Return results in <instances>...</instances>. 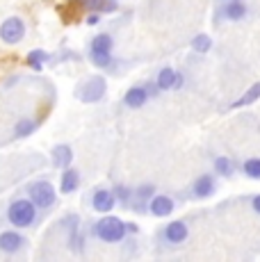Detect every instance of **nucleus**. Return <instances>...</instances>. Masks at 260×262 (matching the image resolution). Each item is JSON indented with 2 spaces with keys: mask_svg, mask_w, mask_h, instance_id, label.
<instances>
[{
  "mask_svg": "<svg viewBox=\"0 0 260 262\" xmlns=\"http://www.w3.org/2000/svg\"><path fill=\"white\" fill-rule=\"evenodd\" d=\"M156 194V185L146 183V185H139V187L133 189V194H130V203L126 210H133V212H139V214H146V203L148 199Z\"/></svg>",
  "mask_w": 260,
  "mask_h": 262,
  "instance_id": "nucleus-13",
  "label": "nucleus"
},
{
  "mask_svg": "<svg viewBox=\"0 0 260 262\" xmlns=\"http://www.w3.org/2000/svg\"><path fill=\"white\" fill-rule=\"evenodd\" d=\"M48 59H51V55H48L46 50L37 48V50H30L28 57H26V62H28V67L32 69V71H41V69L46 67Z\"/></svg>",
  "mask_w": 260,
  "mask_h": 262,
  "instance_id": "nucleus-20",
  "label": "nucleus"
},
{
  "mask_svg": "<svg viewBox=\"0 0 260 262\" xmlns=\"http://www.w3.org/2000/svg\"><path fill=\"white\" fill-rule=\"evenodd\" d=\"M148 94H146V89H144V84H135V87H130L126 94H123V105L130 110H139V107H144V105L148 103Z\"/></svg>",
  "mask_w": 260,
  "mask_h": 262,
  "instance_id": "nucleus-15",
  "label": "nucleus"
},
{
  "mask_svg": "<svg viewBox=\"0 0 260 262\" xmlns=\"http://www.w3.org/2000/svg\"><path fill=\"white\" fill-rule=\"evenodd\" d=\"M107 94V80L103 75H92L76 87V98L82 103H98Z\"/></svg>",
  "mask_w": 260,
  "mask_h": 262,
  "instance_id": "nucleus-6",
  "label": "nucleus"
},
{
  "mask_svg": "<svg viewBox=\"0 0 260 262\" xmlns=\"http://www.w3.org/2000/svg\"><path fill=\"white\" fill-rule=\"evenodd\" d=\"M144 89H146L148 98H158V96H160V94H162V92H160V89H158V84H156V82H153V80H148V82H146V84H144Z\"/></svg>",
  "mask_w": 260,
  "mask_h": 262,
  "instance_id": "nucleus-26",
  "label": "nucleus"
},
{
  "mask_svg": "<svg viewBox=\"0 0 260 262\" xmlns=\"http://www.w3.org/2000/svg\"><path fill=\"white\" fill-rule=\"evenodd\" d=\"M176 210V201L167 194H153L146 203V212L153 216H169Z\"/></svg>",
  "mask_w": 260,
  "mask_h": 262,
  "instance_id": "nucleus-14",
  "label": "nucleus"
},
{
  "mask_svg": "<svg viewBox=\"0 0 260 262\" xmlns=\"http://www.w3.org/2000/svg\"><path fill=\"white\" fill-rule=\"evenodd\" d=\"M156 239H158L160 249H178V246H183L185 242L189 239V226H187V221L176 219V221H169V224H164L162 228L158 230Z\"/></svg>",
  "mask_w": 260,
  "mask_h": 262,
  "instance_id": "nucleus-4",
  "label": "nucleus"
},
{
  "mask_svg": "<svg viewBox=\"0 0 260 262\" xmlns=\"http://www.w3.org/2000/svg\"><path fill=\"white\" fill-rule=\"evenodd\" d=\"M112 48H114V37L110 32H101L92 39L89 43V59H92L94 67L105 69V71H112L114 69V57H112Z\"/></svg>",
  "mask_w": 260,
  "mask_h": 262,
  "instance_id": "nucleus-3",
  "label": "nucleus"
},
{
  "mask_svg": "<svg viewBox=\"0 0 260 262\" xmlns=\"http://www.w3.org/2000/svg\"><path fill=\"white\" fill-rule=\"evenodd\" d=\"M260 98V82H256V84H251L249 87V92H244L242 96H240L237 100L231 105V107H244V105H251V103H256V100Z\"/></svg>",
  "mask_w": 260,
  "mask_h": 262,
  "instance_id": "nucleus-22",
  "label": "nucleus"
},
{
  "mask_svg": "<svg viewBox=\"0 0 260 262\" xmlns=\"http://www.w3.org/2000/svg\"><path fill=\"white\" fill-rule=\"evenodd\" d=\"M214 167V173L217 176H224V178H231V176L235 173V162L231 158H226V155H217L212 162Z\"/></svg>",
  "mask_w": 260,
  "mask_h": 262,
  "instance_id": "nucleus-21",
  "label": "nucleus"
},
{
  "mask_svg": "<svg viewBox=\"0 0 260 262\" xmlns=\"http://www.w3.org/2000/svg\"><path fill=\"white\" fill-rule=\"evenodd\" d=\"M214 191H217V178H214L212 173H201L199 178H194L192 185H189L187 199L203 201V199H210Z\"/></svg>",
  "mask_w": 260,
  "mask_h": 262,
  "instance_id": "nucleus-11",
  "label": "nucleus"
},
{
  "mask_svg": "<svg viewBox=\"0 0 260 262\" xmlns=\"http://www.w3.org/2000/svg\"><path fill=\"white\" fill-rule=\"evenodd\" d=\"M39 128V121L32 119V117H21L14 125V137L16 139H23V137H30L34 130Z\"/></svg>",
  "mask_w": 260,
  "mask_h": 262,
  "instance_id": "nucleus-19",
  "label": "nucleus"
},
{
  "mask_svg": "<svg viewBox=\"0 0 260 262\" xmlns=\"http://www.w3.org/2000/svg\"><path fill=\"white\" fill-rule=\"evenodd\" d=\"M98 21H101V14H96V12H92V14L87 16V23H89V25H96Z\"/></svg>",
  "mask_w": 260,
  "mask_h": 262,
  "instance_id": "nucleus-29",
  "label": "nucleus"
},
{
  "mask_svg": "<svg viewBox=\"0 0 260 262\" xmlns=\"http://www.w3.org/2000/svg\"><path fill=\"white\" fill-rule=\"evenodd\" d=\"M126 230H128V235H137L139 233L137 224H133V221H126Z\"/></svg>",
  "mask_w": 260,
  "mask_h": 262,
  "instance_id": "nucleus-28",
  "label": "nucleus"
},
{
  "mask_svg": "<svg viewBox=\"0 0 260 262\" xmlns=\"http://www.w3.org/2000/svg\"><path fill=\"white\" fill-rule=\"evenodd\" d=\"M87 203H89V208L94 210V212H112L114 210V205H117V199H114V194H112V189L110 187H94L92 191H89V196H87Z\"/></svg>",
  "mask_w": 260,
  "mask_h": 262,
  "instance_id": "nucleus-10",
  "label": "nucleus"
},
{
  "mask_svg": "<svg viewBox=\"0 0 260 262\" xmlns=\"http://www.w3.org/2000/svg\"><path fill=\"white\" fill-rule=\"evenodd\" d=\"M249 16V7L242 0H222V5L214 12V23L224 21H244Z\"/></svg>",
  "mask_w": 260,
  "mask_h": 262,
  "instance_id": "nucleus-9",
  "label": "nucleus"
},
{
  "mask_svg": "<svg viewBox=\"0 0 260 262\" xmlns=\"http://www.w3.org/2000/svg\"><path fill=\"white\" fill-rule=\"evenodd\" d=\"M210 48H212V39L208 34H197L192 39V50H197V53H208Z\"/></svg>",
  "mask_w": 260,
  "mask_h": 262,
  "instance_id": "nucleus-24",
  "label": "nucleus"
},
{
  "mask_svg": "<svg viewBox=\"0 0 260 262\" xmlns=\"http://www.w3.org/2000/svg\"><path fill=\"white\" fill-rule=\"evenodd\" d=\"M112 194H114V199H117L119 203L123 205V208H128V203H130V194H133V189L126 187V185H117V187L112 189Z\"/></svg>",
  "mask_w": 260,
  "mask_h": 262,
  "instance_id": "nucleus-25",
  "label": "nucleus"
},
{
  "mask_svg": "<svg viewBox=\"0 0 260 262\" xmlns=\"http://www.w3.org/2000/svg\"><path fill=\"white\" fill-rule=\"evenodd\" d=\"M242 173L251 180H260V158H249L242 162Z\"/></svg>",
  "mask_w": 260,
  "mask_h": 262,
  "instance_id": "nucleus-23",
  "label": "nucleus"
},
{
  "mask_svg": "<svg viewBox=\"0 0 260 262\" xmlns=\"http://www.w3.org/2000/svg\"><path fill=\"white\" fill-rule=\"evenodd\" d=\"M26 21L21 16H9L0 23V41L7 43V46H16L26 39Z\"/></svg>",
  "mask_w": 260,
  "mask_h": 262,
  "instance_id": "nucleus-8",
  "label": "nucleus"
},
{
  "mask_svg": "<svg viewBox=\"0 0 260 262\" xmlns=\"http://www.w3.org/2000/svg\"><path fill=\"white\" fill-rule=\"evenodd\" d=\"M26 196L41 212H51L57 203V191L48 180H32L26 185Z\"/></svg>",
  "mask_w": 260,
  "mask_h": 262,
  "instance_id": "nucleus-5",
  "label": "nucleus"
},
{
  "mask_svg": "<svg viewBox=\"0 0 260 262\" xmlns=\"http://www.w3.org/2000/svg\"><path fill=\"white\" fill-rule=\"evenodd\" d=\"M251 208H253V212H258V214H260V194L251 196Z\"/></svg>",
  "mask_w": 260,
  "mask_h": 262,
  "instance_id": "nucleus-27",
  "label": "nucleus"
},
{
  "mask_svg": "<svg viewBox=\"0 0 260 262\" xmlns=\"http://www.w3.org/2000/svg\"><path fill=\"white\" fill-rule=\"evenodd\" d=\"M80 183H82V176H80L78 169H62V178H59V191L62 194H73L76 189H80Z\"/></svg>",
  "mask_w": 260,
  "mask_h": 262,
  "instance_id": "nucleus-16",
  "label": "nucleus"
},
{
  "mask_svg": "<svg viewBox=\"0 0 260 262\" xmlns=\"http://www.w3.org/2000/svg\"><path fill=\"white\" fill-rule=\"evenodd\" d=\"M153 82L158 84L160 92H176V89L183 87V73L176 71V69H171V67H164L158 71Z\"/></svg>",
  "mask_w": 260,
  "mask_h": 262,
  "instance_id": "nucleus-12",
  "label": "nucleus"
},
{
  "mask_svg": "<svg viewBox=\"0 0 260 262\" xmlns=\"http://www.w3.org/2000/svg\"><path fill=\"white\" fill-rule=\"evenodd\" d=\"M28 237L18 233V228L14 230H3L0 233V253L7 255V258H16V255H23L28 251Z\"/></svg>",
  "mask_w": 260,
  "mask_h": 262,
  "instance_id": "nucleus-7",
  "label": "nucleus"
},
{
  "mask_svg": "<svg viewBox=\"0 0 260 262\" xmlns=\"http://www.w3.org/2000/svg\"><path fill=\"white\" fill-rule=\"evenodd\" d=\"M5 221L14 228H34L41 221V210L28 199V196H16L9 201V205L5 208Z\"/></svg>",
  "mask_w": 260,
  "mask_h": 262,
  "instance_id": "nucleus-1",
  "label": "nucleus"
},
{
  "mask_svg": "<svg viewBox=\"0 0 260 262\" xmlns=\"http://www.w3.org/2000/svg\"><path fill=\"white\" fill-rule=\"evenodd\" d=\"M84 233L96 242H103V244H123L130 237L126 230V221H121L119 216H110V214L92 221Z\"/></svg>",
  "mask_w": 260,
  "mask_h": 262,
  "instance_id": "nucleus-2",
  "label": "nucleus"
},
{
  "mask_svg": "<svg viewBox=\"0 0 260 262\" xmlns=\"http://www.w3.org/2000/svg\"><path fill=\"white\" fill-rule=\"evenodd\" d=\"M80 7L84 9V12H96V14H107V12H114V9L119 7L117 0H78Z\"/></svg>",
  "mask_w": 260,
  "mask_h": 262,
  "instance_id": "nucleus-18",
  "label": "nucleus"
},
{
  "mask_svg": "<svg viewBox=\"0 0 260 262\" xmlns=\"http://www.w3.org/2000/svg\"><path fill=\"white\" fill-rule=\"evenodd\" d=\"M51 162H53L55 169H67V167H71V162H73V150H71V146H69V144H57V146H53V150H51Z\"/></svg>",
  "mask_w": 260,
  "mask_h": 262,
  "instance_id": "nucleus-17",
  "label": "nucleus"
}]
</instances>
